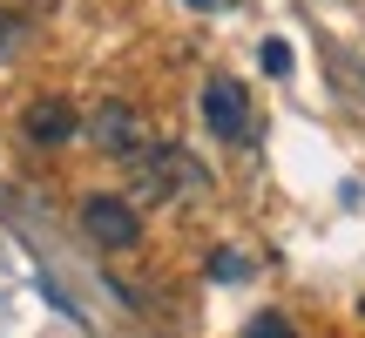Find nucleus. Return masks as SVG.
Wrapping results in <instances>:
<instances>
[{
  "label": "nucleus",
  "instance_id": "obj_9",
  "mask_svg": "<svg viewBox=\"0 0 365 338\" xmlns=\"http://www.w3.org/2000/svg\"><path fill=\"white\" fill-rule=\"evenodd\" d=\"M210 271H217V277H223V285H237V277H244V271H250V264H244V257H217V264H210Z\"/></svg>",
  "mask_w": 365,
  "mask_h": 338
},
{
  "label": "nucleus",
  "instance_id": "obj_2",
  "mask_svg": "<svg viewBox=\"0 0 365 338\" xmlns=\"http://www.w3.org/2000/svg\"><path fill=\"white\" fill-rule=\"evenodd\" d=\"M75 217H81V237H88V244H102V250H135V244H143V217H135L129 196L95 190V196H81Z\"/></svg>",
  "mask_w": 365,
  "mask_h": 338
},
{
  "label": "nucleus",
  "instance_id": "obj_7",
  "mask_svg": "<svg viewBox=\"0 0 365 338\" xmlns=\"http://www.w3.org/2000/svg\"><path fill=\"white\" fill-rule=\"evenodd\" d=\"M21 27H27L21 14H14V7H0V61H7V54L21 48Z\"/></svg>",
  "mask_w": 365,
  "mask_h": 338
},
{
  "label": "nucleus",
  "instance_id": "obj_3",
  "mask_svg": "<svg viewBox=\"0 0 365 338\" xmlns=\"http://www.w3.org/2000/svg\"><path fill=\"white\" fill-rule=\"evenodd\" d=\"M88 143L102 149V156H115V163H129V156H143L156 135H149V122H143V108H129V102H102L88 116Z\"/></svg>",
  "mask_w": 365,
  "mask_h": 338
},
{
  "label": "nucleus",
  "instance_id": "obj_8",
  "mask_svg": "<svg viewBox=\"0 0 365 338\" xmlns=\"http://www.w3.org/2000/svg\"><path fill=\"white\" fill-rule=\"evenodd\" d=\"M257 61H264V75H291V48H284V41H264Z\"/></svg>",
  "mask_w": 365,
  "mask_h": 338
},
{
  "label": "nucleus",
  "instance_id": "obj_1",
  "mask_svg": "<svg viewBox=\"0 0 365 338\" xmlns=\"http://www.w3.org/2000/svg\"><path fill=\"white\" fill-rule=\"evenodd\" d=\"M129 176H135V196H143V203H170V196L203 190V169L182 156L176 143H149L143 156H129Z\"/></svg>",
  "mask_w": 365,
  "mask_h": 338
},
{
  "label": "nucleus",
  "instance_id": "obj_6",
  "mask_svg": "<svg viewBox=\"0 0 365 338\" xmlns=\"http://www.w3.org/2000/svg\"><path fill=\"white\" fill-rule=\"evenodd\" d=\"M244 338H298V332H291V318H284V312H257V318L244 325Z\"/></svg>",
  "mask_w": 365,
  "mask_h": 338
},
{
  "label": "nucleus",
  "instance_id": "obj_5",
  "mask_svg": "<svg viewBox=\"0 0 365 338\" xmlns=\"http://www.w3.org/2000/svg\"><path fill=\"white\" fill-rule=\"evenodd\" d=\"M75 129H81V116L61 102V95H48V102H27L21 108V135L34 149H68L75 143Z\"/></svg>",
  "mask_w": 365,
  "mask_h": 338
},
{
  "label": "nucleus",
  "instance_id": "obj_4",
  "mask_svg": "<svg viewBox=\"0 0 365 338\" xmlns=\"http://www.w3.org/2000/svg\"><path fill=\"white\" fill-rule=\"evenodd\" d=\"M203 122L217 143H250V88L230 75H210L203 81Z\"/></svg>",
  "mask_w": 365,
  "mask_h": 338
}]
</instances>
